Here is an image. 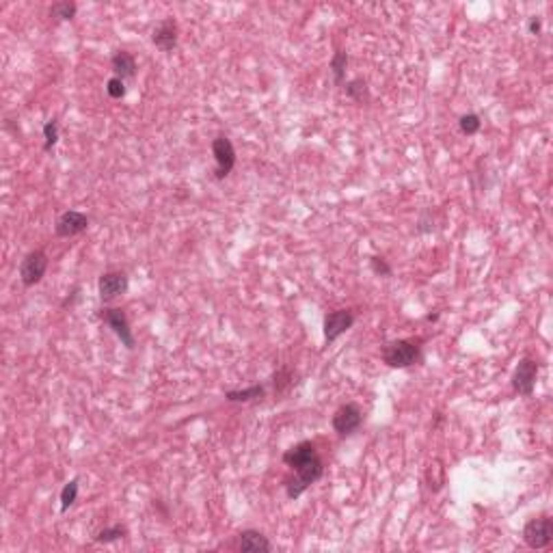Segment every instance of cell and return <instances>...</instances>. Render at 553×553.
I'll use <instances>...</instances> for the list:
<instances>
[{
	"label": "cell",
	"instance_id": "obj_2",
	"mask_svg": "<svg viewBox=\"0 0 553 553\" xmlns=\"http://www.w3.org/2000/svg\"><path fill=\"white\" fill-rule=\"evenodd\" d=\"M294 471H296V478L285 482V493H288L290 499L301 497L309 489V486H312L314 482H318L324 476V463H322V459L316 454L314 459H309L303 465L294 467Z\"/></svg>",
	"mask_w": 553,
	"mask_h": 553
},
{
	"label": "cell",
	"instance_id": "obj_7",
	"mask_svg": "<svg viewBox=\"0 0 553 553\" xmlns=\"http://www.w3.org/2000/svg\"><path fill=\"white\" fill-rule=\"evenodd\" d=\"M212 154L217 160V177L223 180V177L230 175L236 167V148L227 137H217L212 141Z\"/></svg>",
	"mask_w": 553,
	"mask_h": 553
},
{
	"label": "cell",
	"instance_id": "obj_14",
	"mask_svg": "<svg viewBox=\"0 0 553 553\" xmlns=\"http://www.w3.org/2000/svg\"><path fill=\"white\" fill-rule=\"evenodd\" d=\"M316 445L312 443V441H301V443H296L294 448H290L285 454H283V463L288 465V467H299V465H303L305 461H309V459H314L316 456Z\"/></svg>",
	"mask_w": 553,
	"mask_h": 553
},
{
	"label": "cell",
	"instance_id": "obj_19",
	"mask_svg": "<svg viewBox=\"0 0 553 553\" xmlns=\"http://www.w3.org/2000/svg\"><path fill=\"white\" fill-rule=\"evenodd\" d=\"M346 68H348V52L337 50L331 59V72H333V80L335 85H344L346 78Z\"/></svg>",
	"mask_w": 553,
	"mask_h": 553
},
{
	"label": "cell",
	"instance_id": "obj_25",
	"mask_svg": "<svg viewBox=\"0 0 553 553\" xmlns=\"http://www.w3.org/2000/svg\"><path fill=\"white\" fill-rule=\"evenodd\" d=\"M106 93L112 97V100H121V97L125 95V83H123L121 78L112 76L108 83H106Z\"/></svg>",
	"mask_w": 553,
	"mask_h": 553
},
{
	"label": "cell",
	"instance_id": "obj_16",
	"mask_svg": "<svg viewBox=\"0 0 553 553\" xmlns=\"http://www.w3.org/2000/svg\"><path fill=\"white\" fill-rule=\"evenodd\" d=\"M264 394H266L264 385H251L247 389H238V392H227L225 400L227 402H253V400L264 398Z\"/></svg>",
	"mask_w": 553,
	"mask_h": 553
},
{
	"label": "cell",
	"instance_id": "obj_5",
	"mask_svg": "<svg viewBox=\"0 0 553 553\" xmlns=\"http://www.w3.org/2000/svg\"><path fill=\"white\" fill-rule=\"evenodd\" d=\"M536 379H539V363L530 356L519 361L514 374H512V387L516 394H521L525 398H530L534 394V387H536Z\"/></svg>",
	"mask_w": 553,
	"mask_h": 553
},
{
	"label": "cell",
	"instance_id": "obj_18",
	"mask_svg": "<svg viewBox=\"0 0 553 553\" xmlns=\"http://www.w3.org/2000/svg\"><path fill=\"white\" fill-rule=\"evenodd\" d=\"M426 482H428V489L430 491H439L445 482V469L441 465V461H432L428 467H426Z\"/></svg>",
	"mask_w": 553,
	"mask_h": 553
},
{
	"label": "cell",
	"instance_id": "obj_12",
	"mask_svg": "<svg viewBox=\"0 0 553 553\" xmlns=\"http://www.w3.org/2000/svg\"><path fill=\"white\" fill-rule=\"evenodd\" d=\"M177 37H180L177 22L173 18H165L162 22H158V26L154 28L152 41L156 43V48H160L162 52H171L173 48L177 46Z\"/></svg>",
	"mask_w": 553,
	"mask_h": 553
},
{
	"label": "cell",
	"instance_id": "obj_28",
	"mask_svg": "<svg viewBox=\"0 0 553 553\" xmlns=\"http://www.w3.org/2000/svg\"><path fill=\"white\" fill-rule=\"evenodd\" d=\"M541 28H543V22H541L539 18H530V22H527V30L532 32V35H539Z\"/></svg>",
	"mask_w": 553,
	"mask_h": 553
},
{
	"label": "cell",
	"instance_id": "obj_1",
	"mask_svg": "<svg viewBox=\"0 0 553 553\" xmlns=\"http://www.w3.org/2000/svg\"><path fill=\"white\" fill-rule=\"evenodd\" d=\"M419 359H421V348L413 339H396V341H389L383 348V361L389 368L404 370V368L415 365Z\"/></svg>",
	"mask_w": 553,
	"mask_h": 553
},
{
	"label": "cell",
	"instance_id": "obj_11",
	"mask_svg": "<svg viewBox=\"0 0 553 553\" xmlns=\"http://www.w3.org/2000/svg\"><path fill=\"white\" fill-rule=\"evenodd\" d=\"M89 227V219L87 214L78 212V210H68V212H63L59 219H57V225H54V232L57 236L61 238H72V236H78L87 232Z\"/></svg>",
	"mask_w": 553,
	"mask_h": 553
},
{
	"label": "cell",
	"instance_id": "obj_9",
	"mask_svg": "<svg viewBox=\"0 0 553 553\" xmlns=\"http://www.w3.org/2000/svg\"><path fill=\"white\" fill-rule=\"evenodd\" d=\"M102 320L108 324V327L112 329V333H115L119 339H121V344L125 348H134V335H132V329H130V322H128V316L123 309H102Z\"/></svg>",
	"mask_w": 553,
	"mask_h": 553
},
{
	"label": "cell",
	"instance_id": "obj_23",
	"mask_svg": "<svg viewBox=\"0 0 553 553\" xmlns=\"http://www.w3.org/2000/svg\"><path fill=\"white\" fill-rule=\"evenodd\" d=\"M125 534H128V530H125L123 525H112V527H106V530H102V532H97L95 543H104V545H108V543H115V541L123 539Z\"/></svg>",
	"mask_w": 553,
	"mask_h": 553
},
{
	"label": "cell",
	"instance_id": "obj_15",
	"mask_svg": "<svg viewBox=\"0 0 553 553\" xmlns=\"http://www.w3.org/2000/svg\"><path fill=\"white\" fill-rule=\"evenodd\" d=\"M110 65H112V72H115V78H121L123 83L130 78H134V74H137V61L125 50H119L115 57H112Z\"/></svg>",
	"mask_w": 553,
	"mask_h": 553
},
{
	"label": "cell",
	"instance_id": "obj_27",
	"mask_svg": "<svg viewBox=\"0 0 553 553\" xmlns=\"http://www.w3.org/2000/svg\"><path fill=\"white\" fill-rule=\"evenodd\" d=\"M290 385H292V372H290V368H281L274 374V389L276 392H283V389Z\"/></svg>",
	"mask_w": 553,
	"mask_h": 553
},
{
	"label": "cell",
	"instance_id": "obj_20",
	"mask_svg": "<svg viewBox=\"0 0 553 553\" xmlns=\"http://www.w3.org/2000/svg\"><path fill=\"white\" fill-rule=\"evenodd\" d=\"M78 491H80L78 480H70L68 484L63 486V491H61V512H68L74 506V501L78 499Z\"/></svg>",
	"mask_w": 553,
	"mask_h": 553
},
{
	"label": "cell",
	"instance_id": "obj_6",
	"mask_svg": "<svg viewBox=\"0 0 553 553\" xmlns=\"http://www.w3.org/2000/svg\"><path fill=\"white\" fill-rule=\"evenodd\" d=\"M361 421H363V413H361L359 406L352 404V402L341 404L333 415V430L339 436H348L354 430H359Z\"/></svg>",
	"mask_w": 553,
	"mask_h": 553
},
{
	"label": "cell",
	"instance_id": "obj_3",
	"mask_svg": "<svg viewBox=\"0 0 553 553\" xmlns=\"http://www.w3.org/2000/svg\"><path fill=\"white\" fill-rule=\"evenodd\" d=\"M48 264H50V259H48L46 251H41V249L30 251L22 259V264H20V281H22V285H26V288L37 285L43 279V274L48 270Z\"/></svg>",
	"mask_w": 553,
	"mask_h": 553
},
{
	"label": "cell",
	"instance_id": "obj_21",
	"mask_svg": "<svg viewBox=\"0 0 553 553\" xmlns=\"http://www.w3.org/2000/svg\"><path fill=\"white\" fill-rule=\"evenodd\" d=\"M459 125H461V132L467 134V137H474L482 130V121H480V117L476 115V112H467V115H463Z\"/></svg>",
	"mask_w": 553,
	"mask_h": 553
},
{
	"label": "cell",
	"instance_id": "obj_13",
	"mask_svg": "<svg viewBox=\"0 0 553 553\" xmlns=\"http://www.w3.org/2000/svg\"><path fill=\"white\" fill-rule=\"evenodd\" d=\"M238 549L242 553H266V551H272V545L262 532L245 530L238 534Z\"/></svg>",
	"mask_w": 553,
	"mask_h": 553
},
{
	"label": "cell",
	"instance_id": "obj_24",
	"mask_svg": "<svg viewBox=\"0 0 553 553\" xmlns=\"http://www.w3.org/2000/svg\"><path fill=\"white\" fill-rule=\"evenodd\" d=\"M76 11H78L76 3H57V5H52L50 15L57 20H74Z\"/></svg>",
	"mask_w": 553,
	"mask_h": 553
},
{
	"label": "cell",
	"instance_id": "obj_4",
	"mask_svg": "<svg viewBox=\"0 0 553 553\" xmlns=\"http://www.w3.org/2000/svg\"><path fill=\"white\" fill-rule=\"evenodd\" d=\"M523 541L530 549H545L553 541V521L549 516L532 519L523 527Z\"/></svg>",
	"mask_w": 553,
	"mask_h": 553
},
{
	"label": "cell",
	"instance_id": "obj_10",
	"mask_svg": "<svg viewBox=\"0 0 553 553\" xmlns=\"http://www.w3.org/2000/svg\"><path fill=\"white\" fill-rule=\"evenodd\" d=\"M354 324V314L350 309H335L324 318V339L335 341L339 335H344Z\"/></svg>",
	"mask_w": 553,
	"mask_h": 553
},
{
	"label": "cell",
	"instance_id": "obj_26",
	"mask_svg": "<svg viewBox=\"0 0 553 553\" xmlns=\"http://www.w3.org/2000/svg\"><path fill=\"white\" fill-rule=\"evenodd\" d=\"M370 266H372V272L374 274H379V276H392V266L387 264V259L385 257H379V255H374L370 257Z\"/></svg>",
	"mask_w": 553,
	"mask_h": 553
},
{
	"label": "cell",
	"instance_id": "obj_8",
	"mask_svg": "<svg viewBox=\"0 0 553 553\" xmlns=\"http://www.w3.org/2000/svg\"><path fill=\"white\" fill-rule=\"evenodd\" d=\"M128 274L121 272V270H110V272H104L100 276V281H97V292H100V299L104 303L108 301H115L117 296L125 294L128 292Z\"/></svg>",
	"mask_w": 553,
	"mask_h": 553
},
{
	"label": "cell",
	"instance_id": "obj_22",
	"mask_svg": "<svg viewBox=\"0 0 553 553\" xmlns=\"http://www.w3.org/2000/svg\"><path fill=\"white\" fill-rule=\"evenodd\" d=\"M59 143V123L57 119H50L43 123V152H50Z\"/></svg>",
	"mask_w": 553,
	"mask_h": 553
},
{
	"label": "cell",
	"instance_id": "obj_17",
	"mask_svg": "<svg viewBox=\"0 0 553 553\" xmlns=\"http://www.w3.org/2000/svg\"><path fill=\"white\" fill-rule=\"evenodd\" d=\"M346 95L350 97V100L359 102V104L370 102V87H368V80H365V78H352L350 83H346Z\"/></svg>",
	"mask_w": 553,
	"mask_h": 553
}]
</instances>
